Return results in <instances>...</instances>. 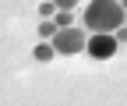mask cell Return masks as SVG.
Returning a JSON list of instances; mask_svg holds the SVG:
<instances>
[{"mask_svg": "<svg viewBox=\"0 0 127 106\" xmlns=\"http://www.w3.org/2000/svg\"><path fill=\"white\" fill-rule=\"evenodd\" d=\"M124 21H127V11L117 0H92L85 7V28H92V35L95 32H109L113 35Z\"/></svg>", "mask_w": 127, "mask_h": 106, "instance_id": "cell-1", "label": "cell"}, {"mask_svg": "<svg viewBox=\"0 0 127 106\" xmlns=\"http://www.w3.org/2000/svg\"><path fill=\"white\" fill-rule=\"evenodd\" d=\"M71 11H57V28H71Z\"/></svg>", "mask_w": 127, "mask_h": 106, "instance_id": "cell-6", "label": "cell"}, {"mask_svg": "<svg viewBox=\"0 0 127 106\" xmlns=\"http://www.w3.org/2000/svg\"><path fill=\"white\" fill-rule=\"evenodd\" d=\"M53 4H57V11H74L78 0H53Z\"/></svg>", "mask_w": 127, "mask_h": 106, "instance_id": "cell-7", "label": "cell"}, {"mask_svg": "<svg viewBox=\"0 0 127 106\" xmlns=\"http://www.w3.org/2000/svg\"><path fill=\"white\" fill-rule=\"evenodd\" d=\"M113 35H117V42H127V25H120V28H117Z\"/></svg>", "mask_w": 127, "mask_h": 106, "instance_id": "cell-9", "label": "cell"}, {"mask_svg": "<svg viewBox=\"0 0 127 106\" xmlns=\"http://www.w3.org/2000/svg\"><path fill=\"white\" fill-rule=\"evenodd\" d=\"M88 57L92 60H109V57H117V50H120V42H117V35H109V32H95L92 39H88Z\"/></svg>", "mask_w": 127, "mask_h": 106, "instance_id": "cell-3", "label": "cell"}, {"mask_svg": "<svg viewBox=\"0 0 127 106\" xmlns=\"http://www.w3.org/2000/svg\"><path fill=\"white\" fill-rule=\"evenodd\" d=\"M39 35H42V39H53V35H57V21H42V25H39Z\"/></svg>", "mask_w": 127, "mask_h": 106, "instance_id": "cell-5", "label": "cell"}, {"mask_svg": "<svg viewBox=\"0 0 127 106\" xmlns=\"http://www.w3.org/2000/svg\"><path fill=\"white\" fill-rule=\"evenodd\" d=\"M53 11H57V4H53V0H46V4L39 7V14H42V18H50V14H53Z\"/></svg>", "mask_w": 127, "mask_h": 106, "instance_id": "cell-8", "label": "cell"}, {"mask_svg": "<svg viewBox=\"0 0 127 106\" xmlns=\"http://www.w3.org/2000/svg\"><path fill=\"white\" fill-rule=\"evenodd\" d=\"M120 7H124V11H127V0H120Z\"/></svg>", "mask_w": 127, "mask_h": 106, "instance_id": "cell-10", "label": "cell"}, {"mask_svg": "<svg viewBox=\"0 0 127 106\" xmlns=\"http://www.w3.org/2000/svg\"><path fill=\"white\" fill-rule=\"evenodd\" d=\"M50 42L57 46V53H60V57L81 53V50L88 46V39H85V32H81V28H57V35H53Z\"/></svg>", "mask_w": 127, "mask_h": 106, "instance_id": "cell-2", "label": "cell"}, {"mask_svg": "<svg viewBox=\"0 0 127 106\" xmlns=\"http://www.w3.org/2000/svg\"><path fill=\"white\" fill-rule=\"evenodd\" d=\"M32 57H35L39 64H46V60H53V57H57V46H53L50 39H46V42H39V46L32 50Z\"/></svg>", "mask_w": 127, "mask_h": 106, "instance_id": "cell-4", "label": "cell"}]
</instances>
